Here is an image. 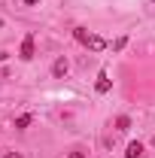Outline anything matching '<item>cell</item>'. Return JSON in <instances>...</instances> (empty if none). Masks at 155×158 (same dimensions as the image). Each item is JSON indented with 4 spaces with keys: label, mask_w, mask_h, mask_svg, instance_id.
I'll use <instances>...</instances> for the list:
<instances>
[{
    "label": "cell",
    "mask_w": 155,
    "mask_h": 158,
    "mask_svg": "<svg viewBox=\"0 0 155 158\" xmlns=\"http://www.w3.org/2000/svg\"><path fill=\"white\" fill-rule=\"evenodd\" d=\"M31 122H34V116H31V113H24V116H19V118H15V128H19V131H24Z\"/></svg>",
    "instance_id": "7"
},
{
    "label": "cell",
    "mask_w": 155,
    "mask_h": 158,
    "mask_svg": "<svg viewBox=\"0 0 155 158\" xmlns=\"http://www.w3.org/2000/svg\"><path fill=\"white\" fill-rule=\"evenodd\" d=\"M67 70H70V61H67V58H58L55 64H52V76H55V79H64Z\"/></svg>",
    "instance_id": "1"
},
{
    "label": "cell",
    "mask_w": 155,
    "mask_h": 158,
    "mask_svg": "<svg viewBox=\"0 0 155 158\" xmlns=\"http://www.w3.org/2000/svg\"><path fill=\"white\" fill-rule=\"evenodd\" d=\"M67 158H85V152H82V149H73V152H70Z\"/></svg>",
    "instance_id": "10"
},
{
    "label": "cell",
    "mask_w": 155,
    "mask_h": 158,
    "mask_svg": "<svg viewBox=\"0 0 155 158\" xmlns=\"http://www.w3.org/2000/svg\"><path fill=\"white\" fill-rule=\"evenodd\" d=\"M3 58H6V52H0V61H3Z\"/></svg>",
    "instance_id": "13"
},
{
    "label": "cell",
    "mask_w": 155,
    "mask_h": 158,
    "mask_svg": "<svg viewBox=\"0 0 155 158\" xmlns=\"http://www.w3.org/2000/svg\"><path fill=\"white\" fill-rule=\"evenodd\" d=\"M21 3H24V6H34V3H40V0H21Z\"/></svg>",
    "instance_id": "12"
},
{
    "label": "cell",
    "mask_w": 155,
    "mask_h": 158,
    "mask_svg": "<svg viewBox=\"0 0 155 158\" xmlns=\"http://www.w3.org/2000/svg\"><path fill=\"white\" fill-rule=\"evenodd\" d=\"M88 49H91V52H100V49H107V40L91 34V37H88Z\"/></svg>",
    "instance_id": "5"
},
{
    "label": "cell",
    "mask_w": 155,
    "mask_h": 158,
    "mask_svg": "<svg viewBox=\"0 0 155 158\" xmlns=\"http://www.w3.org/2000/svg\"><path fill=\"white\" fill-rule=\"evenodd\" d=\"M140 155H143V143H140V140L128 143V152H125V158H140Z\"/></svg>",
    "instance_id": "4"
},
{
    "label": "cell",
    "mask_w": 155,
    "mask_h": 158,
    "mask_svg": "<svg viewBox=\"0 0 155 158\" xmlns=\"http://www.w3.org/2000/svg\"><path fill=\"white\" fill-rule=\"evenodd\" d=\"M73 37H76V43H82V46H88V37H91V34H88L85 27H76V31H73Z\"/></svg>",
    "instance_id": "6"
},
{
    "label": "cell",
    "mask_w": 155,
    "mask_h": 158,
    "mask_svg": "<svg viewBox=\"0 0 155 158\" xmlns=\"http://www.w3.org/2000/svg\"><path fill=\"white\" fill-rule=\"evenodd\" d=\"M128 128H131V118H128V116H119L116 118V131H128Z\"/></svg>",
    "instance_id": "8"
},
{
    "label": "cell",
    "mask_w": 155,
    "mask_h": 158,
    "mask_svg": "<svg viewBox=\"0 0 155 158\" xmlns=\"http://www.w3.org/2000/svg\"><path fill=\"white\" fill-rule=\"evenodd\" d=\"M125 43H128V37H119V40H116V46H113V49H116V52H122V49H125Z\"/></svg>",
    "instance_id": "9"
},
{
    "label": "cell",
    "mask_w": 155,
    "mask_h": 158,
    "mask_svg": "<svg viewBox=\"0 0 155 158\" xmlns=\"http://www.w3.org/2000/svg\"><path fill=\"white\" fill-rule=\"evenodd\" d=\"M97 94H107V91H110V88H113V82H110V76H107V73H100V76H97Z\"/></svg>",
    "instance_id": "3"
},
{
    "label": "cell",
    "mask_w": 155,
    "mask_h": 158,
    "mask_svg": "<svg viewBox=\"0 0 155 158\" xmlns=\"http://www.w3.org/2000/svg\"><path fill=\"white\" fill-rule=\"evenodd\" d=\"M19 58L21 61L34 58V37H24V43H21V49H19Z\"/></svg>",
    "instance_id": "2"
},
{
    "label": "cell",
    "mask_w": 155,
    "mask_h": 158,
    "mask_svg": "<svg viewBox=\"0 0 155 158\" xmlns=\"http://www.w3.org/2000/svg\"><path fill=\"white\" fill-rule=\"evenodd\" d=\"M3 158H21V155H19V152H6Z\"/></svg>",
    "instance_id": "11"
}]
</instances>
